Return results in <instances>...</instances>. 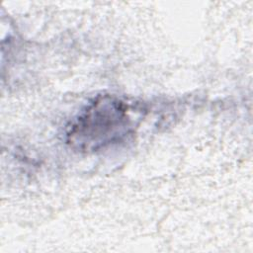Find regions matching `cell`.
<instances>
[{"instance_id":"6da1fadb","label":"cell","mask_w":253,"mask_h":253,"mask_svg":"<svg viewBox=\"0 0 253 253\" xmlns=\"http://www.w3.org/2000/svg\"><path fill=\"white\" fill-rule=\"evenodd\" d=\"M133 127L129 105L117 96L102 94L71 120L65 130V141L73 150L96 152L123 141Z\"/></svg>"}]
</instances>
